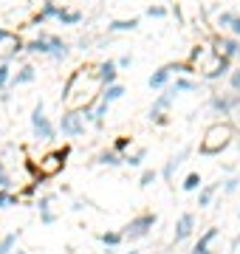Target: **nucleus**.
I'll use <instances>...</instances> for the list:
<instances>
[{"mask_svg":"<svg viewBox=\"0 0 240 254\" xmlns=\"http://www.w3.org/2000/svg\"><path fill=\"white\" fill-rule=\"evenodd\" d=\"M108 110H111V105L99 99V105L93 108V127H96V130H102V127H105V116H108Z\"/></svg>","mask_w":240,"mask_h":254,"instance_id":"27","label":"nucleus"},{"mask_svg":"<svg viewBox=\"0 0 240 254\" xmlns=\"http://www.w3.org/2000/svg\"><path fill=\"white\" fill-rule=\"evenodd\" d=\"M212 48H215V54H223V57H229V60L240 57V40H238V37L215 34L212 37Z\"/></svg>","mask_w":240,"mask_h":254,"instance_id":"9","label":"nucleus"},{"mask_svg":"<svg viewBox=\"0 0 240 254\" xmlns=\"http://www.w3.org/2000/svg\"><path fill=\"white\" fill-rule=\"evenodd\" d=\"M201 254H215V252H212V249H209V252H201Z\"/></svg>","mask_w":240,"mask_h":254,"instance_id":"49","label":"nucleus"},{"mask_svg":"<svg viewBox=\"0 0 240 254\" xmlns=\"http://www.w3.org/2000/svg\"><path fill=\"white\" fill-rule=\"evenodd\" d=\"M147 17H153V20H161V17H167L170 14V9L167 6H147V11H144Z\"/></svg>","mask_w":240,"mask_h":254,"instance_id":"36","label":"nucleus"},{"mask_svg":"<svg viewBox=\"0 0 240 254\" xmlns=\"http://www.w3.org/2000/svg\"><path fill=\"white\" fill-rule=\"evenodd\" d=\"M14 254H28V252H23V249H17V252H14Z\"/></svg>","mask_w":240,"mask_h":254,"instance_id":"48","label":"nucleus"},{"mask_svg":"<svg viewBox=\"0 0 240 254\" xmlns=\"http://www.w3.org/2000/svg\"><path fill=\"white\" fill-rule=\"evenodd\" d=\"M144 155H147V147H139L136 153H127V155H124V164H127V167H141Z\"/></svg>","mask_w":240,"mask_h":254,"instance_id":"31","label":"nucleus"},{"mask_svg":"<svg viewBox=\"0 0 240 254\" xmlns=\"http://www.w3.org/2000/svg\"><path fill=\"white\" fill-rule=\"evenodd\" d=\"M232 138H235V127H232L229 122H215V125L206 127V133H203L201 144H198V153L206 155V158L221 155L223 150L232 144Z\"/></svg>","mask_w":240,"mask_h":254,"instance_id":"1","label":"nucleus"},{"mask_svg":"<svg viewBox=\"0 0 240 254\" xmlns=\"http://www.w3.org/2000/svg\"><path fill=\"white\" fill-rule=\"evenodd\" d=\"M130 144H133V138H130V136H116V138H113L111 150H113V153H119L121 158H124V155L130 153Z\"/></svg>","mask_w":240,"mask_h":254,"instance_id":"28","label":"nucleus"},{"mask_svg":"<svg viewBox=\"0 0 240 254\" xmlns=\"http://www.w3.org/2000/svg\"><path fill=\"white\" fill-rule=\"evenodd\" d=\"M60 11H62V6H60V3H54V0H46V3L40 6V11L34 14V17H31L28 28L43 26V23H48V20H57V17H60Z\"/></svg>","mask_w":240,"mask_h":254,"instance_id":"11","label":"nucleus"},{"mask_svg":"<svg viewBox=\"0 0 240 254\" xmlns=\"http://www.w3.org/2000/svg\"><path fill=\"white\" fill-rule=\"evenodd\" d=\"M40 223H43V226H54L57 215H54V212H43V215H40Z\"/></svg>","mask_w":240,"mask_h":254,"instance_id":"42","label":"nucleus"},{"mask_svg":"<svg viewBox=\"0 0 240 254\" xmlns=\"http://www.w3.org/2000/svg\"><path fill=\"white\" fill-rule=\"evenodd\" d=\"M221 235V229H215V226H209V229H203L201 235H198V243H195V249H192V254H201V252H209V243H212L215 237Z\"/></svg>","mask_w":240,"mask_h":254,"instance_id":"19","label":"nucleus"},{"mask_svg":"<svg viewBox=\"0 0 240 254\" xmlns=\"http://www.w3.org/2000/svg\"><path fill=\"white\" fill-rule=\"evenodd\" d=\"M28 122H31V133H34V138H37V141H54L57 133H60V130H57V125L46 116V105H43V99L34 102Z\"/></svg>","mask_w":240,"mask_h":254,"instance_id":"2","label":"nucleus"},{"mask_svg":"<svg viewBox=\"0 0 240 254\" xmlns=\"http://www.w3.org/2000/svg\"><path fill=\"white\" fill-rule=\"evenodd\" d=\"M195 226H198V220H195V215H192V212H184V215H181V218L176 220V232H173V246L184 243L186 237H192Z\"/></svg>","mask_w":240,"mask_h":254,"instance_id":"8","label":"nucleus"},{"mask_svg":"<svg viewBox=\"0 0 240 254\" xmlns=\"http://www.w3.org/2000/svg\"><path fill=\"white\" fill-rule=\"evenodd\" d=\"M238 218H240V209H238Z\"/></svg>","mask_w":240,"mask_h":254,"instance_id":"50","label":"nucleus"},{"mask_svg":"<svg viewBox=\"0 0 240 254\" xmlns=\"http://www.w3.org/2000/svg\"><path fill=\"white\" fill-rule=\"evenodd\" d=\"M93 164H102V167H113V170H116V167H121V164H124V158H121L119 153H113V150H102L99 155H96V161Z\"/></svg>","mask_w":240,"mask_h":254,"instance_id":"24","label":"nucleus"},{"mask_svg":"<svg viewBox=\"0 0 240 254\" xmlns=\"http://www.w3.org/2000/svg\"><path fill=\"white\" fill-rule=\"evenodd\" d=\"M156 178H161V175H158V170H141V175H139V187L141 190H147L150 184L156 181Z\"/></svg>","mask_w":240,"mask_h":254,"instance_id":"33","label":"nucleus"},{"mask_svg":"<svg viewBox=\"0 0 240 254\" xmlns=\"http://www.w3.org/2000/svg\"><path fill=\"white\" fill-rule=\"evenodd\" d=\"M170 14H173V20H176L178 26H184V9H181V6H170Z\"/></svg>","mask_w":240,"mask_h":254,"instance_id":"39","label":"nucleus"},{"mask_svg":"<svg viewBox=\"0 0 240 254\" xmlns=\"http://www.w3.org/2000/svg\"><path fill=\"white\" fill-rule=\"evenodd\" d=\"M158 223V215L156 212H141V215H136V218L130 220L127 226L121 229V235H124V240H130V243H136V240H144V237L153 232V226Z\"/></svg>","mask_w":240,"mask_h":254,"instance_id":"3","label":"nucleus"},{"mask_svg":"<svg viewBox=\"0 0 240 254\" xmlns=\"http://www.w3.org/2000/svg\"><path fill=\"white\" fill-rule=\"evenodd\" d=\"M240 187V175H229L226 181H223V195H232V192H238Z\"/></svg>","mask_w":240,"mask_h":254,"instance_id":"35","label":"nucleus"},{"mask_svg":"<svg viewBox=\"0 0 240 254\" xmlns=\"http://www.w3.org/2000/svg\"><path fill=\"white\" fill-rule=\"evenodd\" d=\"M57 198V192H46V195H40L37 200H34V209H40V215L43 212H51V200Z\"/></svg>","mask_w":240,"mask_h":254,"instance_id":"32","label":"nucleus"},{"mask_svg":"<svg viewBox=\"0 0 240 254\" xmlns=\"http://www.w3.org/2000/svg\"><path fill=\"white\" fill-rule=\"evenodd\" d=\"M48 46H51V60H54V63H62V60H68V54H71V43H65L62 37H57V34L48 37Z\"/></svg>","mask_w":240,"mask_h":254,"instance_id":"16","label":"nucleus"},{"mask_svg":"<svg viewBox=\"0 0 240 254\" xmlns=\"http://www.w3.org/2000/svg\"><path fill=\"white\" fill-rule=\"evenodd\" d=\"M141 17H127V20H111L108 23V34H124V31H136Z\"/></svg>","mask_w":240,"mask_h":254,"instance_id":"17","label":"nucleus"},{"mask_svg":"<svg viewBox=\"0 0 240 254\" xmlns=\"http://www.w3.org/2000/svg\"><path fill=\"white\" fill-rule=\"evenodd\" d=\"M91 46H93V37L91 34L79 37V43H76V48H79V51H91Z\"/></svg>","mask_w":240,"mask_h":254,"instance_id":"40","label":"nucleus"},{"mask_svg":"<svg viewBox=\"0 0 240 254\" xmlns=\"http://www.w3.org/2000/svg\"><path fill=\"white\" fill-rule=\"evenodd\" d=\"M34 79H37V68H34L31 63L20 65L17 71H14V76H11L9 91H11V88H20V85H28V82H34Z\"/></svg>","mask_w":240,"mask_h":254,"instance_id":"15","label":"nucleus"},{"mask_svg":"<svg viewBox=\"0 0 240 254\" xmlns=\"http://www.w3.org/2000/svg\"><path fill=\"white\" fill-rule=\"evenodd\" d=\"M124 93H127V88L116 82V85H111V88H102L99 99H102V102H108V105H113V102H119L121 96H124Z\"/></svg>","mask_w":240,"mask_h":254,"instance_id":"22","label":"nucleus"},{"mask_svg":"<svg viewBox=\"0 0 240 254\" xmlns=\"http://www.w3.org/2000/svg\"><path fill=\"white\" fill-rule=\"evenodd\" d=\"M17 240H20V229H11L9 235L0 237V254H14L17 252Z\"/></svg>","mask_w":240,"mask_h":254,"instance_id":"21","label":"nucleus"},{"mask_svg":"<svg viewBox=\"0 0 240 254\" xmlns=\"http://www.w3.org/2000/svg\"><path fill=\"white\" fill-rule=\"evenodd\" d=\"M14 37H17V34H11L9 28H3V26H0V43H11Z\"/></svg>","mask_w":240,"mask_h":254,"instance_id":"43","label":"nucleus"},{"mask_svg":"<svg viewBox=\"0 0 240 254\" xmlns=\"http://www.w3.org/2000/svg\"><path fill=\"white\" fill-rule=\"evenodd\" d=\"M170 76H173L170 65H161V68H156V71L150 73L147 88L150 91H164V88H170Z\"/></svg>","mask_w":240,"mask_h":254,"instance_id":"14","label":"nucleus"},{"mask_svg":"<svg viewBox=\"0 0 240 254\" xmlns=\"http://www.w3.org/2000/svg\"><path fill=\"white\" fill-rule=\"evenodd\" d=\"M99 243L105 246V249H119V246L124 243V235L116 232V229H108V232H102L99 235Z\"/></svg>","mask_w":240,"mask_h":254,"instance_id":"23","label":"nucleus"},{"mask_svg":"<svg viewBox=\"0 0 240 254\" xmlns=\"http://www.w3.org/2000/svg\"><path fill=\"white\" fill-rule=\"evenodd\" d=\"M82 209H85L82 200H74V203H71V212H82Z\"/></svg>","mask_w":240,"mask_h":254,"instance_id":"45","label":"nucleus"},{"mask_svg":"<svg viewBox=\"0 0 240 254\" xmlns=\"http://www.w3.org/2000/svg\"><path fill=\"white\" fill-rule=\"evenodd\" d=\"M235 20H238V11H218V14H215V26L232 28L235 26Z\"/></svg>","mask_w":240,"mask_h":254,"instance_id":"29","label":"nucleus"},{"mask_svg":"<svg viewBox=\"0 0 240 254\" xmlns=\"http://www.w3.org/2000/svg\"><path fill=\"white\" fill-rule=\"evenodd\" d=\"M229 88H232V93H238V96H240V68H235V71H232Z\"/></svg>","mask_w":240,"mask_h":254,"instance_id":"38","label":"nucleus"},{"mask_svg":"<svg viewBox=\"0 0 240 254\" xmlns=\"http://www.w3.org/2000/svg\"><path fill=\"white\" fill-rule=\"evenodd\" d=\"M173 88H176L178 93H186V91H201V82L192 79V76H176Z\"/></svg>","mask_w":240,"mask_h":254,"instance_id":"25","label":"nucleus"},{"mask_svg":"<svg viewBox=\"0 0 240 254\" xmlns=\"http://www.w3.org/2000/svg\"><path fill=\"white\" fill-rule=\"evenodd\" d=\"M221 184H223V181H218V184H203V190L198 192V209L212 206V200H215V195H218V190H221Z\"/></svg>","mask_w":240,"mask_h":254,"instance_id":"18","label":"nucleus"},{"mask_svg":"<svg viewBox=\"0 0 240 254\" xmlns=\"http://www.w3.org/2000/svg\"><path fill=\"white\" fill-rule=\"evenodd\" d=\"M82 11L79 9H65L62 6V11H60V17H57V23H60V26H79V23H82Z\"/></svg>","mask_w":240,"mask_h":254,"instance_id":"20","label":"nucleus"},{"mask_svg":"<svg viewBox=\"0 0 240 254\" xmlns=\"http://www.w3.org/2000/svg\"><path fill=\"white\" fill-rule=\"evenodd\" d=\"M0 102H3V105H9V102H11V93L3 91V93H0Z\"/></svg>","mask_w":240,"mask_h":254,"instance_id":"46","label":"nucleus"},{"mask_svg":"<svg viewBox=\"0 0 240 254\" xmlns=\"http://www.w3.org/2000/svg\"><path fill=\"white\" fill-rule=\"evenodd\" d=\"M116 65H119V71H124V68H130V65H133V54H121L119 60H116Z\"/></svg>","mask_w":240,"mask_h":254,"instance_id":"41","label":"nucleus"},{"mask_svg":"<svg viewBox=\"0 0 240 254\" xmlns=\"http://www.w3.org/2000/svg\"><path fill=\"white\" fill-rule=\"evenodd\" d=\"M150 122L156 127H167L170 125V113H150Z\"/></svg>","mask_w":240,"mask_h":254,"instance_id":"37","label":"nucleus"},{"mask_svg":"<svg viewBox=\"0 0 240 254\" xmlns=\"http://www.w3.org/2000/svg\"><path fill=\"white\" fill-rule=\"evenodd\" d=\"M240 105L238 93H212L209 96V108L218 113V116H232V110Z\"/></svg>","mask_w":240,"mask_h":254,"instance_id":"7","label":"nucleus"},{"mask_svg":"<svg viewBox=\"0 0 240 254\" xmlns=\"http://www.w3.org/2000/svg\"><path fill=\"white\" fill-rule=\"evenodd\" d=\"M85 125H88V122L82 119V113H79V110H68V113H62V116H60L57 130H60L65 138H79L85 133Z\"/></svg>","mask_w":240,"mask_h":254,"instance_id":"5","label":"nucleus"},{"mask_svg":"<svg viewBox=\"0 0 240 254\" xmlns=\"http://www.w3.org/2000/svg\"><path fill=\"white\" fill-rule=\"evenodd\" d=\"M181 190H184V192H201V190H203L201 173H189V175H186L184 184H181Z\"/></svg>","mask_w":240,"mask_h":254,"instance_id":"26","label":"nucleus"},{"mask_svg":"<svg viewBox=\"0 0 240 254\" xmlns=\"http://www.w3.org/2000/svg\"><path fill=\"white\" fill-rule=\"evenodd\" d=\"M71 155V144L60 147V150H54V153H48L46 158H40V175L43 178H54V175H60L65 170V158Z\"/></svg>","mask_w":240,"mask_h":254,"instance_id":"4","label":"nucleus"},{"mask_svg":"<svg viewBox=\"0 0 240 254\" xmlns=\"http://www.w3.org/2000/svg\"><path fill=\"white\" fill-rule=\"evenodd\" d=\"M127 254H141V252H136V249H130V252Z\"/></svg>","mask_w":240,"mask_h":254,"instance_id":"47","label":"nucleus"},{"mask_svg":"<svg viewBox=\"0 0 240 254\" xmlns=\"http://www.w3.org/2000/svg\"><path fill=\"white\" fill-rule=\"evenodd\" d=\"M229 31H232V37H238L240 40V14H238V20H235V26H232Z\"/></svg>","mask_w":240,"mask_h":254,"instance_id":"44","label":"nucleus"},{"mask_svg":"<svg viewBox=\"0 0 240 254\" xmlns=\"http://www.w3.org/2000/svg\"><path fill=\"white\" fill-rule=\"evenodd\" d=\"M11 187H14V181H11L9 170H6V164L0 161V190L3 192H11Z\"/></svg>","mask_w":240,"mask_h":254,"instance_id":"34","label":"nucleus"},{"mask_svg":"<svg viewBox=\"0 0 240 254\" xmlns=\"http://www.w3.org/2000/svg\"><path fill=\"white\" fill-rule=\"evenodd\" d=\"M11 76H14V71H11V65H9V63H3V65H0V93H3V91H9Z\"/></svg>","mask_w":240,"mask_h":254,"instance_id":"30","label":"nucleus"},{"mask_svg":"<svg viewBox=\"0 0 240 254\" xmlns=\"http://www.w3.org/2000/svg\"><path fill=\"white\" fill-rule=\"evenodd\" d=\"M178 99V91L173 88V82H170V88H164V91L158 93L156 99H153V108H150V113H167V110L173 108V102Z\"/></svg>","mask_w":240,"mask_h":254,"instance_id":"13","label":"nucleus"},{"mask_svg":"<svg viewBox=\"0 0 240 254\" xmlns=\"http://www.w3.org/2000/svg\"><path fill=\"white\" fill-rule=\"evenodd\" d=\"M201 76H203L206 82L229 79V76H232V60H229V57H223V54H218V57L212 60V65H209V68L201 73Z\"/></svg>","mask_w":240,"mask_h":254,"instance_id":"6","label":"nucleus"},{"mask_svg":"<svg viewBox=\"0 0 240 254\" xmlns=\"http://www.w3.org/2000/svg\"><path fill=\"white\" fill-rule=\"evenodd\" d=\"M116 76H119V65H116V60H105V63L96 65V79H99L102 88L116 85Z\"/></svg>","mask_w":240,"mask_h":254,"instance_id":"10","label":"nucleus"},{"mask_svg":"<svg viewBox=\"0 0 240 254\" xmlns=\"http://www.w3.org/2000/svg\"><path fill=\"white\" fill-rule=\"evenodd\" d=\"M189 155H192V147H181V153L173 155V158H170V161H167L164 167L158 170V175H161V178H164V181L170 184V181H173V175H176V170L186 161V158H189Z\"/></svg>","mask_w":240,"mask_h":254,"instance_id":"12","label":"nucleus"}]
</instances>
